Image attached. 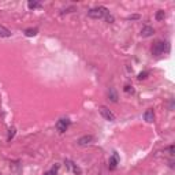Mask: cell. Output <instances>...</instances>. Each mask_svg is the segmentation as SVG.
<instances>
[{
	"mask_svg": "<svg viewBox=\"0 0 175 175\" xmlns=\"http://www.w3.org/2000/svg\"><path fill=\"white\" fill-rule=\"evenodd\" d=\"M107 14H108V10L103 6L95 7V8H92V10L88 11V17L92 18V19H101V18H104Z\"/></svg>",
	"mask_w": 175,
	"mask_h": 175,
	"instance_id": "obj_1",
	"label": "cell"
},
{
	"mask_svg": "<svg viewBox=\"0 0 175 175\" xmlns=\"http://www.w3.org/2000/svg\"><path fill=\"white\" fill-rule=\"evenodd\" d=\"M170 52V42L168 41H157L152 48V54L153 55H163Z\"/></svg>",
	"mask_w": 175,
	"mask_h": 175,
	"instance_id": "obj_2",
	"label": "cell"
},
{
	"mask_svg": "<svg viewBox=\"0 0 175 175\" xmlns=\"http://www.w3.org/2000/svg\"><path fill=\"white\" fill-rule=\"evenodd\" d=\"M98 111H100V115L103 116L105 120H108V122H114V120H115V118H116L115 114H114L111 110H108L107 107H100V108H98Z\"/></svg>",
	"mask_w": 175,
	"mask_h": 175,
	"instance_id": "obj_3",
	"label": "cell"
},
{
	"mask_svg": "<svg viewBox=\"0 0 175 175\" xmlns=\"http://www.w3.org/2000/svg\"><path fill=\"white\" fill-rule=\"evenodd\" d=\"M68 127H70V120L67 118H62L56 122V129L59 133H66Z\"/></svg>",
	"mask_w": 175,
	"mask_h": 175,
	"instance_id": "obj_4",
	"label": "cell"
},
{
	"mask_svg": "<svg viewBox=\"0 0 175 175\" xmlns=\"http://www.w3.org/2000/svg\"><path fill=\"white\" fill-rule=\"evenodd\" d=\"M93 136H82V137H80V138L77 139V144L78 145H81V146H88V145H90V144L93 142Z\"/></svg>",
	"mask_w": 175,
	"mask_h": 175,
	"instance_id": "obj_5",
	"label": "cell"
},
{
	"mask_svg": "<svg viewBox=\"0 0 175 175\" xmlns=\"http://www.w3.org/2000/svg\"><path fill=\"white\" fill-rule=\"evenodd\" d=\"M64 164H66V167H67V168L70 170V171H71V172H74L75 175H81V174H82L81 168L77 166V164H74V163H73L71 160H66V161H64Z\"/></svg>",
	"mask_w": 175,
	"mask_h": 175,
	"instance_id": "obj_6",
	"label": "cell"
},
{
	"mask_svg": "<svg viewBox=\"0 0 175 175\" xmlns=\"http://www.w3.org/2000/svg\"><path fill=\"white\" fill-rule=\"evenodd\" d=\"M118 164H119V155H118V153H114L112 156L110 157V161H108V167H110V170H115Z\"/></svg>",
	"mask_w": 175,
	"mask_h": 175,
	"instance_id": "obj_7",
	"label": "cell"
},
{
	"mask_svg": "<svg viewBox=\"0 0 175 175\" xmlns=\"http://www.w3.org/2000/svg\"><path fill=\"white\" fill-rule=\"evenodd\" d=\"M118 92L115 88H110L108 89V100H111L112 103H118Z\"/></svg>",
	"mask_w": 175,
	"mask_h": 175,
	"instance_id": "obj_8",
	"label": "cell"
},
{
	"mask_svg": "<svg viewBox=\"0 0 175 175\" xmlns=\"http://www.w3.org/2000/svg\"><path fill=\"white\" fill-rule=\"evenodd\" d=\"M153 33H155V29L152 26H144L141 29V36L142 37H151Z\"/></svg>",
	"mask_w": 175,
	"mask_h": 175,
	"instance_id": "obj_9",
	"label": "cell"
},
{
	"mask_svg": "<svg viewBox=\"0 0 175 175\" xmlns=\"http://www.w3.org/2000/svg\"><path fill=\"white\" fill-rule=\"evenodd\" d=\"M155 119V114H153V110L152 108H149V110L145 111V114H144V120L148 122V123H152Z\"/></svg>",
	"mask_w": 175,
	"mask_h": 175,
	"instance_id": "obj_10",
	"label": "cell"
},
{
	"mask_svg": "<svg viewBox=\"0 0 175 175\" xmlns=\"http://www.w3.org/2000/svg\"><path fill=\"white\" fill-rule=\"evenodd\" d=\"M0 37H3V39H8V37H11V32H10L7 27L2 26V25H0Z\"/></svg>",
	"mask_w": 175,
	"mask_h": 175,
	"instance_id": "obj_11",
	"label": "cell"
},
{
	"mask_svg": "<svg viewBox=\"0 0 175 175\" xmlns=\"http://www.w3.org/2000/svg\"><path fill=\"white\" fill-rule=\"evenodd\" d=\"M166 18V12L163 11V10H159V11L156 12V15H155V19H156L157 22H160V21H163V19Z\"/></svg>",
	"mask_w": 175,
	"mask_h": 175,
	"instance_id": "obj_12",
	"label": "cell"
},
{
	"mask_svg": "<svg viewBox=\"0 0 175 175\" xmlns=\"http://www.w3.org/2000/svg\"><path fill=\"white\" fill-rule=\"evenodd\" d=\"M37 34V29H26L25 30V36L26 37H34Z\"/></svg>",
	"mask_w": 175,
	"mask_h": 175,
	"instance_id": "obj_13",
	"label": "cell"
},
{
	"mask_svg": "<svg viewBox=\"0 0 175 175\" xmlns=\"http://www.w3.org/2000/svg\"><path fill=\"white\" fill-rule=\"evenodd\" d=\"M27 7H29L30 10H34V8H37V7H40V2H32V0H30L29 3H27Z\"/></svg>",
	"mask_w": 175,
	"mask_h": 175,
	"instance_id": "obj_14",
	"label": "cell"
},
{
	"mask_svg": "<svg viewBox=\"0 0 175 175\" xmlns=\"http://www.w3.org/2000/svg\"><path fill=\"white\" fill-rule=\"evenodd\" d=\"M15 131H17V130H15V127L10 129V130H8V137H7V141H11V139L14 138V137H15Z\"/></svg>",
	"mask_w": 175,
	"mask_h": 175,
	"instance_id": "obj_15",
	"label": "cell"
},
{
	"mask_svg": "<svg viewBox=\"0 0 175 175\" xmlns=\"http://www.w3.org/2000/svg\"><path fill=\"white\" fill-rule=\"evenodd\" d=\"M149 75V73L148 71H142V73H139L138 74V80H145L146 77Z\"/></svg>",
	"mask_w": 175,
	"mask_h": 175,
	"instance_id": "obj_16",
	"label": "cell"
},
{
	"mask_svg": "<svg viewBox=\"0 0 175 175\" xmlns=\"http://www.w3.org/2000/svg\"><path fill=\"white\" fill-rule=\"evenodd\" d=\"M123 90H125L126 93H133V92H134L133 86H130V85H126V86H125V89H123Z\"/></svg>",
	"mask_w": 175,
	"mask_h": 175,
	"instance_id": "obj_17",
	"label": "cell"
},
{
	"mask_svg": "<svg viewBox=\"0 0 175 175\" xmlns=\"http://www.w3.org/2000/svg\"><path fill=\"white\" fill-rule=\"evenodd\" d=\"M138 18H139V15L136 14V15H130V17H129L127 19H138Z\"/></svg>",
	"mask_w": 175,
	"mask_h": 175,
	"instance_id": "obj_18",
	"label": "cell"
},
{
	"mask_svg": "<svg viewBox=\"0 0 175 175\" xmlns=\"http://www.w3.org/2000/svg\"><path fill=\"white\" fill-rule=\"evenodd\" d=\"M107 21L110 22V23H112V22H114V17H112V15H108V17H107Z\"/></svg>",
	"mask_w": 175,
	"mask_h": 175,
	"instance_id": "obj_19",
	"label": "cell"
},
{
	"mask_svg": "<svg viewBox=\"0 0 175 175\" xmlns=\"http://www.w3.org/2000/svg\"><path fill=\"white\" fill-rule=\"evenodd\" d=\"M168 151H170V155H171V156H174V145H171L168 148Z\"/></svg>",
	"mask_w": 175,
	"mask_h": 175,
	"instance_id": "obj_20",
	"label": "cell"
},
{
	"mask_svg": "<svg viewBox=\"0 0 175 175\" xmlns=\"http://www.w3.org/2000/svg\"><path fill=\"white\" fill-rule=\"evenodd\" d=\"M168 164H170V167H171V168L174 167V161H172V160H170V161H168Z\"/></svg>",
	"mask_w": 175,
	"mask_h": 175,
	"instance_id": "obj_21",
	"label": "cell"
},
{
	"mask_svg": "<svg viewBox=\"0 0 175 175\" xmlns=\"http://www.w3.org/2000/svg\"><path fill=\"white\" fill-rule=\"evenodd\" d=\"M44 175H54V174H52V172H51V171H48V172H45Z\"/></svg>",
	"mask_w": 175,
	"mask_h": 175,
	"instance_id": "obj_22",
	"label": "cell"
}]
</instances>
